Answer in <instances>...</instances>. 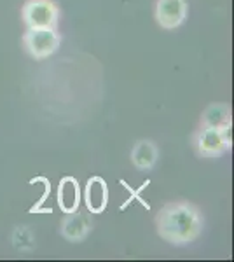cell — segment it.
<instances>
[{
	"label": "cell",
	"instance_id": "cell-7",
	"mask_svg": "<svg viewBox=\"0 0 234 262\" xmlns=\"http://www.w3.org/2000/svg\"><path fill=\"white\" fill-rule=\"evenodd\" d=\"M58 206L63 213H72L79 210L80 205V187L79 180L74 177H63L58 185Z\"/></svg>",
	"mask_w": 234,
	"mask_h": 262
},
{
	"label": "cell",
	"instance_id": "cell-4",
	"mask_svg": "<svg viewBox=\"0 0 234 262\" xmlns=\"http://www.w3.org/2000/svg\"><path fill=\"white\" fill-rule=\"evenodd\" d=\"M232 138H231V128L229 129H214V128H205L198 133L196 138V147L203 156L208 158H217V156L224 154L225 150L231 147Z\"/></svg>",
	"mask_w": 234,
	"mask_h": 262
},
{
	"label": "cell",
	"instance_id": "cell-12",
	"mask_svg": "<svg viewBox=\"0 0 234 262\" xmlns=\"http://www.w3.org/2000/svg\"><path fill=\"white\" fill-rule=\"evenodd\" d=\"M39 182L44 184V192H42L40 200H37L35 205L28 210V213H53L51 208H44V203L48 201V198L51 194V182L49 179H46V177H33V179H30V184H39Z\"/></svg>",
	"mask_w": 234,
	"mask_h": 262
},
{
	"label": "cell",
	"instance_id": "cell-1",
	"mask_svg": "<svg viewBox=\"0 0 234 262\" xmlns=\"http://www.w3.org/2000/svg\"><path fill=\"white\" fill-rule=\"evenodd\" d=\"M157 234L168 243L187 245L194 242L203 229L199 210L185 201L166 205L156 217Z\"/></svg>",
	"mask_w": 234,
	"mask_h": 262
},
{
	"label": "cell",
	"instance_id": "cell-2",
	"mask_svg": "<svg viewBox=\"0 0 234 262\" xmlns=\"http://www.w3.org/2000/svg\"><path fill=\"white\" fill-rule=\"evenodd\" d=\"M23 21L28 28H53L58 27L59 11L53 0H28L21 11Z\"/></svg>",
	"mask_w": 234,
	"mask_h": 262
},
{
	"label": "cell",
	"instance_id": "cell-5",
	"mask_svg": "<svg viewBox=\"0 0 234 262\" xmlns=\"http://www.w3.org/2000/svg\"><path fill=\"white\" fill-rule=\"evenodd\" d=\"M187 16L185 0H157L156 21L164 30H173L184 23Z\"/></svg>",
	"mask_w": 234,
	"mask_h": 262
},
{
	"label": "cell",
	"instance_id": "cell-6",
	"mask_svg": "<svg viewBox=\"0 0 234 262\" xmlns=\"http://www.w3.org/2000/svg\"><path fill=\"white\" fill-rule=\"evenodd\" d=\"M84 203H86L88 212L91 213H103L109 205V187L107 182L101 177H91L86 184L84 191Z\"/></svg>",
	"mask_w": 234,
	"mask_h": 262
},
{
	"label": "cell",
	"instance_id": "cell-11",
	"mask_svg": "<svg viewBox=\"0 0 234 262\" xmlns=\"http://www.w3.org/2000/svg\"><path fill=\"white\" fill-rule=\"evenodd\" d=\"M119 184H121L122 187H124L126 191L130 192V200H126V201H124V203H122V205H121V212H124V210H126L127 206H130V205H131V203H133V201L140 203V205H142V206H143V208H145V210H151V205H148V203H147V201H145V200H143V198H142V192L145 191V189L148 187V185H151V180H148V179H147V180H143V182H142V185H140L138 189H133V187H131V185H130V184H127L126 180H119Z\"/></svg>",
	"mask_w": 234,
	"mask_h": 262
},
{
	"label": "cell",
	"instance_id": "cell-8",
	"mask_svg": "<svg viewBox=\"0 0 234 262\" xmlns=\"http://www.w3.org/2000/svg\"><path fill=\"white\" fill-rule=\"evenodd\" d=\"M91 231V222H89L86 213L72 212L67 213L65 221L61 222V234L65 236L69 242H82Z\"/></svg>",
	"mask_w": 234,
	"mask_h": 262
},
{
	"label": "cell",
	"instance_id": "cell-9",
	"mask_svg": "<svg viewBox=\"0 0 234 262\" xmlns=\"http://www.w3.org/2000/svg\"><path fill=\"white\" fill-rule=\"evenodd\" d=\"M203 124L205 128L214 129H229L231 128V108L227 105H211L203 116Z\"/></svg>",
	"mask_w": 234,
	"mask_h": 262
},
{
	"label": "cell",
	"instance_id": "cell-10",
	"mask_svg": "<svg viewBox=\"0 0 234 262\" xmlns=\"http://www.w3.org/2000/svg\"><path fill=\"white\" fill-rule=\"evenodd\" d=\"M131 159H133V164L140 170H148V168L154 166L156 159H157V149L152 142L148 140H142L138 142L137 145L133 147V152H131Z\"/></svg>",
	"mask_w": 234,
	"mask_h": 262
},
{
	"label": "cell",
	"instance_id": "cell-3",
	"mask_svg": "<svg viewBox=\"0 0 234 262\" xmlns=\"http://www.w3.org/2000/svg\"><path fill=\"white\" fill-rule=\"evenodd\" d=\"M23 46L30 56L44 60L58 49L59 35L53 28H28L23 35Z\"/></svg>",
	"mask_w": 234,
	"mask_h": 262
}]
</instances>
